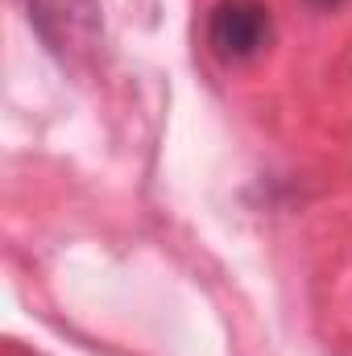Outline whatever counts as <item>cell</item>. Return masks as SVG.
<instances>
[{
    "label": "cell",
    "mask_w": 352,
    "mask_h": 356,
    "mask_svg": "<svg viewBox=\"0 0 352 356\" xmlns=\"http://www.w3.org/2000/svg\"><path fill=\"white\" fill-rule=\"evenodd\" d=\"M311 8H336V4H344V0H307Z\"/></svg>",
    "instance_id": "3"
},
{
    "label": "cell",
    "mask_w": 352,
    "mask_h": 356,
    "mask_svg": "<svg viewBox=\"0 0 352 356\" xmlns=\"http://www.w3.org/2000/svg\"><path fill=\"white\" fill-rule=\"evenodd\" d=\"M207 42L224 63H249L269 42V8L262 0H220L207 17Z\"/></svg>",
    "instance_id": "1"
},
{
    "label": "cell",
    "mask_w": 352,
    "mask_h": 356,
    "mask_svg": "<svg viewBox=\"0 0 352 356\" xmlns=\"http://www.w3.org/2000/svg\"><path fill=\"white\" fill-rule=\"evenodd\" d=\"M29 17L42 29V38L54 50L83 46L99 29V8L95 0H29Z\"/></svg>",
    "instance_id": "2"
}]
</instances>
